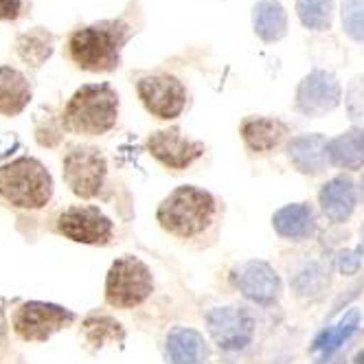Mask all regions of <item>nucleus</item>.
I'll return each mask as SVG.
<instances>
[{
	"instance_id": "f257e3e1",
	"label": "nucleus",
	"mask_w": 364,
	"mask_h": 364,
	"mask_svg": "<svg viewBox=\"0 0 364 364\" xmlns=\"http://www.w3.org/2000/svg\"><path fill=\"white\" fill-rule=\"evenodd\" d=\"M129 38V27L121 20H108L77 29L68 40L70 60L82 70L110 73L119 68L121 48Z\"/></svg>"
},
{
	"instance_id": "f03ea898",
	"label": "nucleus",
	"mask_w": 364,
	"mask_h": 364,
	"mask_svg": "<svg viewBox=\"0 0 364 364\" xmlns=\"http://www.w3.org/2000/svg\"><path fill=\"white\" fill-rule=\"evenodd\" d=\"M119 95L110 84H86L64 108V127L73 134L99 136L117 125Z\"/></svg>"
},
{
	"instance_id": "7ed1b4c3",
	"label": "nucleus",
	"mask_w": 364,
	"mask_h": 364,
	"mask_svg": "<svg viewBox=\"0 0 364 364\" xmlns=\"http://www.w3.org/2000/svg\"><path fill=\"white\" fill-rule=\"evenodd\" d=\"M0 198L14 209L38 211L53 198V176L38 159L20 156L0 167Z\"/></svg>"
},
{
	"instance_id": "20e7f679",
	"label": "nucleus",
	"mask_w": 364,
	"mask_h": 364,
	"mask_svg": "<svg viewBox=\"0 0 364 364\" xmlns=\"http://www.w3.org/2000/svg\"><path fill=\"white\" fill-rule=\"evenodd\" d=\"M215 215V200L196 187L176 189L161 206L159 222L165 230L178 237H193L198 232L209 228Z\"/></svg>"
},
{
	"instance_id": "39448f33",
	"label": "nucleus",
	"mask_w": 364,
	"mask_h": 364,
	"mask_svg": "<svg viewBox=\"0 0 364 364\" xmlns=\"http://www.w3.org/2000/svg\"><path fill=\"white\" fill-rule=\"evenodd\" d=\"M154 290L149 268L136 257H121L112 264L106 277V301L112 307L129 309L136 307Z\"/></svg>"
},
{
	"instance_id": "423d86ee",
	"label": "nucleus",
	"mask_w": 364,
	"mask_h": 364,
	"mask_svg": "<svg viewBox=\"0 0 364 364\" xmlns=\"http://www.w3.org/2000/svg\"><path fill=\"white\" fill-rule=\"evenodd\" d=\"M75 321L70 309L44 301L20 303L11 316V329L22 343H46L50 336Z\"/></svg>"
},
{
	"instance_id": "0eeeda50",
	"label": "nucleus",
	"mask_w": 364,
	"mask_h": 364,
	"mask_svg": "<svg viewBox=\"0 0 364 364\" xmlns=\"http://www.w3.org/2000/svg\"><path fill=\"white\" fill-rule=\"evenodd\" d=\"M62 173H64V182L68 185V189L77 198L90 200L101 191L103 180H106V173H108V165L97 147L77 145V147H70L68 154L64 156Z\"/></svg>"
},
{
	"instance_id": "6e6552de",
	"label": "nucleus",
	"mask_w": 364,
	"mask_h": 364,
	"mask_svg": "<svg viewBox=\"0 0 364 364\" xmlns=\"http://www.w3.org/2000/svg\"><path fill=\"white\" fill-rule=\"evenodd\" d=\"M112 222L97 206H70L58 215V232L70 242L103 246L112 237Z\"/></svg>"
},
{
	"instance_id": "1a4fd4ad",
	"label": "nucleus",
	"mask_w": 364,
	"mask_h": 364,
	"mask_svg": "<svg viewBox=\"0 0 364 364\" xmlns=\"http://www.w3.org/2000/svg\"><path fill=\"white\" fill-rule=\"evenodd\" d=\"M139 97L147 112L159 119H176L187 103V90L171 75H151L143 77L136 86Z\"/></svg>"
},
{
	"instance_id": "9d476101",
	"label": "nucleus",
	"mask_w": 364,
	"mask_h": 364,
	"mask_svg": "<svg viewBox=\"0 0 364 364\" xmlns=\"http://www.w3.org/2000/svg\"><path fill=\"white\" fill-rule=\"evenodd\" d=\"M343 99L341 84L329 70H311L296 88V108L305 117H325Z\"/></svg>"
},
{
	"instance_id": "9b49d317",
	"label": "nucleus",
	"mask_w": 364,
	"mask_h": 364,
	"mask_svg": "<svg viewBox=\"0 0 364 364\" xmlns=\"http://www.w3.org/2000/svg\"><path fill=\"white\" fill-rule=\"evenodd\" d=\"M206 327L222 349L235 351L252 341L255 321L244 307H218L206 316Z\"/></svg>"
},
{
	"instance_id": "f8f14e48",
	"label": "nucleus",
	"mask_w": 364,
	"mask_h": 364,
	"mask_svg": "<svg viewBox=\"0 0 364 364\" xmlns=\"http://www.w3.org/2000/svg\"><path fill=\"white\" fill-rule=\"evenodd\" d=\"M147 149L154 159H159L169 169H187L193 161H198L204 145L198 141H189L178 129H161L154 132L147 141Z\"/></svg>"
},
{
	"instance_id": "ddd939ff",
	"label": "nucleus",
	"mask_w": 364,
	"mask_h": 364,
	"mask_svg": "<svg viewBox=\"0 0 364 364\" xmlns=\"http://www.w3.org/2000/svg\"><path fill=\"white\" fill-rule=\"evenodd\" d=\"M237 285L244 296L257 303H272L281 292V279L266 262H248L237 270Z\"/></svg>"
},
{
	"instance_id": "4468645a",
	"label": "nucleus",
	"mask_w": 364,
	"mask_h": 364,
	"mask_svg": "<svg viewBox=\"0 0 364 364\" xmlns=\"http://www.w3.org/2000/svg\"><path fill=\"white\" fill-rule=\"evenodd\" d=\"M167 355L171 364H204L209 358V345L196 329L176 327L167 336Z\"/></svg>"
},
{
	"instance_id": "2eb2a0df",
	"label": "nucleus",
	"mask_w": 364,
	"mask_h": 364,
	"mask_svg": "<svg viewBox=\"0 0 364 364\" xmlns=\"http://www.w3.org/2000/svg\"><path fill=\"white\" fill-rule=\"evenodd\" d=\"M31 101L29 80L18 68L0 66V114L16 117Z\"/></svg>"
},
{
	"instance_id": "dca6fc26",
	"label": "nucleus",
	"mask_w": 364,
	"mask_h": 364,
	"mask_svg": "<svg viewBox=\"0 0 364 364\" xmlns=\"http://www.w3.org/2000/svg\"><path fill=\"white\" fill-rule=\"evenodd\" d=\"M327 139L323 134H303L292 139L288 154L290 161L301 173L316 176L325 169L327 161Z\"/></svg>"
},
{
	"instance_id": "f3484780",
	"label": "nucleus",
	"mask_w": 364,
	"mask_h": 364,
	"mask_svg": "<svg viewBox=\"0 0 364 364\" xmlns=\"http://www.w3.org/2000/svg\"><path fill=\"white\" fill-rule=\"evenodd\" d=\"M252 29L264 42H279L288 33V14L279 0H259L252 7Z\"/></svg>"
},
{
	"instance_id": "a211bd4d",
	"label": "nucleus",
	"mask_w": 364,
	"mask_h": 364,
	"mask_svg": "<svg viewBox=\"0 0 364 364\" xmlns=\"http://www.w3.org/2000/svg\"><path fill=\"white\" fill-rule=\"evenodd\" d=\"M321 206L333 222H345L355 209V187L345 176L329 180L321 189Z\"/></svg>"
},
{
	"instance_id": "6ab92c4d",
	"label": "nucleus",
	"mask_w": 364,
	"mask_h": 364,
	"mask_svg": "<svg viewBox=\"0 0 364 364\" xmlns=\"http://www.w3.org/2000/svg\"><path fill=\"white\" fill-rule=\"evenodd\" d=\"M272 226L281 237L299 242L314 232L316 220H314V211L307 204H288L274 213Z\"/></svg>"
},
{
	"instance_id": "aec40b11",
	"label": "nucleus",
	"mask_w": 364,
	"mask_h": 364,
	"mask_svg": "<svg viewBox=\"0 0 364 364\" xmlns=\"http://www.w3.org/2000/svg\"><path fill=\"white\" fill-rule=\"evenodd\" d=\"M327 156L336 167L360 169L364 165V132L358 127L347 129L327 145Z\"/></svg>"
},
{
	"instance_id": "412c9836",
	"label": "nucleus",
	"mask_w": 364,
	"mask_h": 364,
	"mask_svg": "<svg viewBox=\"0 0 364 364\" xmlns=\"http://www.w3.org/2000/svg\"><path fill=\"white\" fill-rule=\"evenodd\" d=\"M285 134V125L274 119L252 117L246 119L242 125V136L252 151H270L281 143Z\"/></svg>"
},
{
	"instance_id": "4be33fe9",
	"label": "nucleus",
	"mask_w": 364,
	"mask_h": 364,
	"mask_svg": "<svg viewBox=\"0 0 364 364\" xmlns=\"http://www.w3.org/2000/svg\"><path fill=\"white\" fill-rule=\"evenodd\" d=\"M16 50L27 64L42 66L50 58V53H53V36L46 33L44 29L22 33L16 42Z\"/></svg>"
},
{
	"instance_id": "5701e85b",
	"label": "nucleus",
	"mask_w": 364,
	"mask_h": 364,
	"mask_svg": "<svg viewBox=\"0 0 364 364\" xmlns=\"http://www.w3.org/2000/svg\"><path fill=\"white\" fill-rule=\"evenodd\" d=\"M84 338L88 341V345L92 347H106V345H114L123 341V329L117 321H112L110 316H88L84 321Z\"/></svg>"
},
{
	"instance_id": "b1692460",
	"label": "nucleus",
	"mask_w": 364,
	"mask_h": 364,
	"mask_svg": "<svg viewBox=\"0 0 364 364\" xmlns=\"http://www.w3.org/2000/svg\"><path fill=\"white\" fill-rule=\"evenodd\" d=\"M296 14L303 27L327 31L333 20V0H296Z\"/></svg>"
},
{
	"instance_id": "393cba45",
	"label": "nucleus",
	"mask_w": 364,
	"mask_h": 364,
	"mask_svg": "<svg viewBox=\"0 0 364 364\" xmlns=\"http://www.w3.org/2000/svg\"><path fill=\"white\" fill-rule=\"evenodd\" d=\"M358 323H360V314L353 309V311H349V314L338 323L333 329H327V331H323L316 341H314V345H311V349L314 351H325L327 355L329 353H333L338 347H341L347 338L358 329Z\"/></svg>"
},
{
	"instance_id": "a878e982",
	"label": "nucleus",
	"mask_w": 364,
	"mask_h": 364,
	"mask_svg": "<svg viewBox=\"0 0 364 364\" xmlns=\"http://www.w3.org/2000/svg\"><path fill=\"white\" fill-rule=\"evenodd\" d=\"M341 16L345 33L364 44V0H343Z\"/></svg>"
},
{
	"instance_id": "bb28decb",
	"label": "nucleus",
	"mask_w": 364,
	"mask_h": 364,
	"mask_svg": "<svg viewBox=\"0 0 364 364\" xmlns=\"http://www.w3.org/2000/svg\"><path fill=\"white\" fill-rule=\"evenodd\" d=\"M24 9V0H0V22L18 20Z\"/></svg>"
},
{
	"instance_id": "cd10ccee",
	"label": "nucleus",
	"mask_w": 364,
	"mask_h": 364,
	"mask_svg": "<svg viewBox=\"0 0 364 364\" xmlns=\"http://www.w3.org/2000/svg\"><path fill=\"white\" fill-rule=\"evenodd\" d=\"M360 252H353V250H345L338 257V268H341L343 274H353L360 266Z\"/></svg>"
},
{
	"instance_id": "c85d7f7f",
	"label": "nucleus",
	"mask_w": 364,
	"mask_h": 364,
	"mask_svg": "<svg viewBox=\"0 0 364 364\" xmlns=\"http://www.w3.org/2000/svg\"><path fill=\"white\" fill-rule=\"evenodd\" d=\"M5 336H7V321L3 316V311H0V345L5 343Z\"/></svg>"
},
{
	"instance_id": "c756f323",
	"label": "nucleus",
	"mask_w": 364,
	"mask_h": 364,
	"mask_svg": "<svg viewBox=\"0 0 364 364\" xmlns=\"http://www.w3.org/2000/svg\"><path fill=\"white\" fill-rule=\"evenodd\" d=\"M355 364H364V351H360V353H358V358H355Z\"/></svg>"
}]
</instances>
